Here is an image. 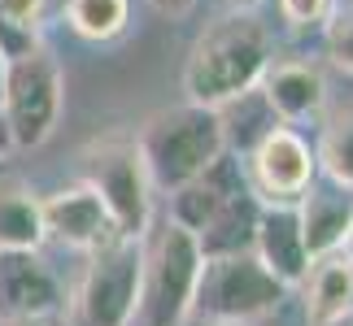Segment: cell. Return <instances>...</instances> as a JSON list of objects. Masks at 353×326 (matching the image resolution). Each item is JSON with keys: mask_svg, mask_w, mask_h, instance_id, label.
<instances>
[{"mask_svg": "<svg viewBox=\"0 0 353 326\" xmlns=\"http://www.w3.org/2000/svg\"><path fill=\"white\" fill-rule=\"evenodd\" d=\"M244 179L262 205H296L319 183L314 148L296 127L270 122L244 153Z\"/></svg>", "mask_w": 353, "mask_h": 326, "instance_id": "cell-8", "label": "cell"}, {"mask_svg": "<svg viewBox=\"0 0 353 326\" xmlns=\"http://www.w3.org/2000/svg\"><path fill=\"white\" fill-rule=\"evenodd\" d=\"M323 44H327V57L336 70L353 74V9H336V18L323 31Z\"/></svg>", "mask_w": 353, "mask_h": 326, "instance_id": "cell-21", "label": "cell"}, {"mask_svg": "<svg viewBox=\"0 0 353 326\" xmlns=\"http://www.w3.org/2000/svg\"><path fill=\"white\" fill-rule=\"evenodd\" d=\"M275 61V35L257 18L253 5H236L232 13L205 22L183 61V96L188 105L227 109L253 96L262 74Z\"/></svg>", "mask_w": 353, "mask_h": 326, "instance_id": "cell-1", "label": "cell"}, {"mask_svg": "<svg viewBox=\"0 0 353 326\" xmlns=\"http://www.w3.org/2000/svg\"><path fill=\"white\" fill-rule=\"evenodd\" d=\"M196 235L179 222L161 217L140 235V301L135 326H183L192 314V292L201 279Z\"/></svg>", "mask_w": 353, "mask_h": 326, "instance_id": "cell-2", "label": "cell"}, {"mask_svg": "<svg viewBox=\"0 0 353 326\" xmlns=\"http://www.w3.org/2000/svg\"><path fill=\"white\" fill-rule=\"evenodd\" d=\"M65 314V287L39 248L0 252V322H35Z\"/></svg>", "mask_w": 353, "mask_h": 326, "instance_id": "cell-9", "label": "cell"}, {"mask_svg": "<svg viewBox=\"0 0 353 326\" xmlns=\"http://www.w3.org/2000/svg\"><path fill=\"white\" fill-rule=\"evenodd\" d=\"M140 301V239L118 235L114 243L88 252L74 296H65L70 326H135Z\"/></svg>", "mask_w": 353, "mask_h": 326, "instance_id": "cell-7", "label": "cell"}, {"mask_svg": "<svg viewBox=\"0 0 353 326\" xmlns=\"http://www.w3.org/2000/svg\"><path fill=\"white\" fill-rule=\"evenodd\" d=\"M279 18L296 35L327 31V22L336 18V0H279Z\"/></svg>", "mask_w": 353, "mask_h": 326, "instance_id": "cell-20", "label": "cell"}, {"mask_svg": "<svg viewBox=\"0 0 353 326\" xmlns=\"http://www.w3.org/2000/svg\"><path fill=\"white\" fill-rule=\"evenodd\" d=\"M283 301H288V287L257 261L253 248H244L201 261L188 318H196L201 326H257Z\"/></svg>", "mask_w": 353, "mask_h": 326, "instance_id": "cell-4", "label": "cell"}, {"mask_svg": "<svg viewBox=\"0 0 353 326\" xmlns=\"http://www.w3.org/2000/svg\"><path fill=\"white\" fill-rule=\"evenodd\" d=\"M44 13L48 0H0V48H5V57L39 44Z\"/></svg>", "mask_w": 353, "mask_h": 326, "instance_id": "cell-19", "label": "cell"}, {"mask_svg": "<svg viewBox=\"0 0 353 326\" xmlns=\"http://www.w3.org/2000/svg\"><path fill=\"white\" fill-rule=\"evenodd\" d=\"M135 144H140L148 179H153V192L170 196L174 187L196 179L201 170L214 166V161L227 153L223 109H205V105L166 109V113L144 122V131L135 135Z\"/></svg>", "mask_w": 353, "mask_h": 326, "instance_id": "cell-3", "label": "cell"}, {"mask_svg": "<svg viewBox=\"0 0 353 326\" xmlns=\"http://www.w3.org/2000/svg\"><path fill=\"white\" fill-rule=\"evenodd\" d=\"M236 5H253V0H236Z\"/></svg>", "mask_w": 353, "mask_h": 326, "instance_id": "cell-28", "label": "cell"}, {"mask_svg": "<svg viewBox=\"0 0 353 326\" xmlns=\"http://www.w3.org/2000/svg\"><path fill=\"white\" fill-rule=\"evenodd\" d=\"M341 326H353V322H341Z\"/></svg>", "mask_w": 353, "mask_h": 326, "instance_id": "cell-29", "label": "cell"}, {"mask_svg": "<svg viewBox=\"0 0 353 326\" xmlns=\"http://www.w3.org/2000/svg\"><path fill=\"white\" fill-rule=\"evenodd\" d=\"M336 9H353V0H336Z\"/></svg>", "mask_w": 353, "mask_h": 326, "instance_id": "cell-25", "label": "cell"}, {"mask_svg": "<svg viewBox=\"0 0 353 326\" xmlns=\"http://www.w3.org/2000/svg\"><path fill=\"white\" fill-rule=\"evenodd\" d=\"M61 13L65 26L92 44H110L131 26V0H61Z\"/></svg>", "mask_w": 353, "mask_h": 326, "instance_id": "cell-18", "label": "cell"}, {"mask_svg": "<svg viewBox=\"0 0 353 326\" xmlns=\"http://www.w3.org/2000/svg\"><path fill=\"white\" fill-rule=\"evenodd\" d=\"M0 326H70V322H65V314H57V318H35V322H0Z\"/></svg>", "mask_w": 353, "mask_h": 326, "instance_id": "cell-23", "label": "cell"}, {"mask_svg": "<svg viewBox=\"0 0 353 326\" xmlns=\"http://www.w3.org/2000/svg\"><path fill=\"white\" fill-rule=\"evenodd\" d=\"M244 192H249L244 161L227 148L214 166H205L196 179H188L183 187H174V192L166 196V217L179 222L183 230H192V235H201V230H210Z\"/></svg>", "mask_w": 353, "mask_h": 326, "instance_id": "cell-10", "label": "cell"}, {"mask_svg": "<svg viewBox=\"0 0 353 326\" xmlns=\"http://www.w3.org/2000/svg\"><path fill=\"white\" fill-rule=\"evenodd\" d=\"M39 217H44V239L61 243L70 252H83V257L118 239L110 209L101 205V196L88 183H70L44 196L39 200Z\"/></svg>", "mask_w": 353, "mask_h": 326, "instance_id": "cell-11", "label": "cell"}, {"mask_svg": "<svg viewBox=\"0 0 353 326\" xmlns=\"http://www.w3.org/2000/svg\"><path fill=\"white\" fill-rule=\"evenodd\" d=\"M296 222H301V239L310 261L314 257H327L336 248H345L353 235V192L345 187H310V192L296 200Z\"/></svg>", "mask_w": 353, "mask_h": 326, "instance_id": "cell-15", "label": "cell"}, {"mask_svg": "<svg viewBox=\"0 0 353 326\" xmlns=\"http://www.w3.org/2000/svg\"><path fill=\"white\" fill-rule=\"evenodd\" d=\"M79 183H88L110 209L118 235L140 239L153 222V179L144 170L135 135H105L79 153Z\"/></svg>", "mask_w": 353, "mask_h": 326, "instance_id": "cell-6", "label": "cell"}, {"mask_svg": "<svg viewBox=\"0 0 353 326\" xmlns=\"http://www.w3.org/2000/svg\"><path fill=\"white\" fill-rule=\"evenodd\" d=\"M253 257L288 292L301 287V279L310 270V252L301 239V222H296V205H262L257 230H253Z\"/></svg>", "mask_w": 353, "mask_h": 326, "instance_id": "cell-13", "label": "cell"}, {"mask_svg": "<svg viewBox=\"0 0 353 326\" xmlns=\"http://www.w3.org/2000/svg\"><path fill=\"white\" fill-rule=\"evenodd\" d=\"M0 78H5V48H0Z\"/></svg>", "mask_w": 353, "mask_h": 326, "instance_id": "cell-26", "label": "cell"}, {"mask_svg": "<svg viewBox=\"0 0 353 326\" xmlns=\"http://www.w3.org/2000/svg\"><path fill=\"white\" fill-rule=\"evenodd\" d=\"M296 292L305 296V326L353 322V257H349V248L314 257Z\"/></svg>", "mask_w": 353, "mask_h": 326, "instance_id": "cell-14", "label": "cell"}, {"mask_svg": "<svg viewBox=\"0 0 353 326\" xmlns=\"http://www.w3.org/2000/svg\"><path fill=\"white\" fill-rule=\"evenodd\" d=\"M65 105V78L57 57L44 44H31L5 57L0 78V122H5L9 148H39L52 140Z\"/></svg>", "mask_w": 353, "mask_h": 326, "instance_id": "cell-5", "label": "cell"}, {"mask_svg": "<svg viewBox=\"0 0 353 326\" xmlns=\"http://www.w3.org/2000/svg\"><path fill=\"white\" fill-rule=\"evenodd\" d=\"M314 161H319V174L327 183L353 192V105H341L332 113H323Z\"/></svg>", "mask_w": 353, "mask_h": 326, "instance_id": "cell-17", "label": "cell"}, {"mask_svg": "<svg viewBox=\"0 0 353 326\" xmlns=\"http://www.w3.org/2000/svg\"><path fill=\"white\" fill-rule=\"evenodd\" d=\"M345 248H349V257H353V235H349V243H345Z\"/></svg>", "mask_w": 353, "mask_h": 326, "instance_id": "cell-27", "label": "cell"}, {"mask_svg": "<svg viewBox=\"0 0 353 326\" xmlns=\"http://www.w3.org/2000/svg\"><path fill=\"white\" fill-rule=\"evenodd\" d=\"M44 243L39 196L22 183H0V252H26Z\"/></svg>", "mask_w": 353, "mask_h": 326, "instance_id": "cell-16", "label": "cell"}, {"mask_svg": "<svg viewBox=\"0 0 353 326\" xmlns=\"http://www.w3.org/2000/svg\"><path fill=\"white\" fill-rule=\"evenodd\" d=\"M9 153V135H5V122H0V157Z\"/></svg>", "mask_w": 353, "mask_h": 326, "instance_id": "cell-24", "label": "cell"}, {"mask_svg": "<svg viewBox=\"0 0 353 326\" xmlns=\"http://www.w3.org/2000/svg\"><path fill=\"white\" fill-rule=\"evenodd\" d=\"M257 91H262L270 118L283 127H301V122L327 113V78L314 61H270Z\"/></svg>", "mask_w": 353, "mask_h": 326, "instance_id": "cell-12", "label": "cell"}, {"mask_svg": "<svg viewBox=\"0 0 353 326\" xmlns=\"http://www.w3.org/2000/svg\"><path fill=\"white\" fill-rule=\"evenodd\" d=\"M161 18H188V13L196 9V0H148Z\"/></svg>", "mask_w": 353, "mask_h": 326, "instance_id": "cell-22", "label": "cell"}]
</instances>
